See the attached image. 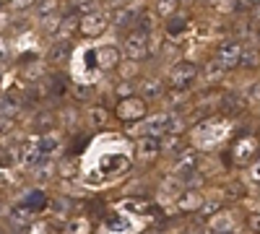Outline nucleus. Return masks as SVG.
Here are the masks:
<instances>
[{"mask_svg": "<svg viewBox=\"0 0 260 234\" xmlns=\"http://www.w3.org/2000/svg\"><path fill=\"white\" fill-rule=\"evenodd\" d=\"M195 78H198V65L190 60H177L167 71V86L172 91H187L195 83Z\"/></svg>", "mask_w": 260, "mask_h": 234, "instance_id": "1", "label": "nucleus"}, {"mask_svg": "<svg viewBox=\"0 0 260 234\" xmlns=\"http://www.w3.org/2000/svg\"><path fill=\"white\" fill-rule=\"evenodd\" d=\"M151 37L154 34H143V31H130L125 39H122V57L125 60H136V62H143L148 55H151Z\"/></svg>", "mask_w": 260, "mask_h": 234, "instance_id": "2", "label": "nucleus"}, {"mask_svg": "<svg viewBox=\"0 0 260 234\" xmlns=\"http://www.w3.org/2000/svg\"><path fill=\"white\" fill-rule=\"evenodd\" d=\"M148 115V102L138 94L133 96H125L117 102V107H115V117L122 120V122H138Z\"/></svg>", "mask_w": 260, "mask_h": 234, "instance_id": "3", "label": "nucleus"}, {"mask_svg": "<svg viewBox=\"0 0 260 234\" xmlns=\"http://www.w3.org/2000/svg\"><path fill=\"white\" fill-rule=\"evenodd\" d=\"M107 29H110V18H107V13H102V11H91V13H86V16H81V34L83 37H89V39H96V37H102Z\"/></svg>", "mask_w": 260, "mask_h": 234, "instance_id": "4", "label": "nucleus"}, {"mask_svg": "<svg viewBox=\"0 0 260 234\" xmlns=\"http://www.w3.org/2000/svg\"><path fill=\"white\" fill-rule=\"evenodd\" d=\"M94 57H96V68L99 71H115L120 65V60H122V47L115 45V42H110V45L96 47Z\"/></svg>", "mask_w": 260, "mask_h": 234, "instance_id": "5", "label": "nucleus"}, {"mask_svg": "<svg viewBox=\"0 0 260 234\" xmlns=\"http://www.w3.org/2000/svg\"><path fill=\"white\" fill-rule=\"evenodd\" d=\"M206 226H208V231L211 234H232V231H237L240 229V221H237V216L232 214V211H216V214L206 221Z\"/></svg>", "mask_w": 260, "mask_h": 234, "instance_id": "6", "label": "nucleus"}, {"mask_svg": "<svg viewBox=\"0 0 260 234\" xmlns=\"http://www.w3.org/2000/svg\"><path fill=\"white\" fill-rule=\"evenodd\" d=\"M206 195L201 193L198 187H185L182 193L175 198V208L180 211V214H198V208L203 206Z\"/></svg>", "mask_w": 260, "mask_h": 234, "instance_id": "7", "label": "nucleus"}, {"mask_svg": "<svg viewBox=\"0 0 260 234\" xmlns=\"http://www.w3.org/2000/svg\"><path fill=\"white\" fill-rule=\"evenodd\" d=\"M242 55H245L242 42H226V45H221L219 52H216V60H219L226 71H232L237 65H242Z\"/></svg>", "mask_w": 260, "mask_h": 234, "instance_id": "8", "label": "nucleus"}, {"mask_svg": "<svg viewBox=\"0 0 260 234\" xmlns=\"http://www.w3.org/2000/svg\"><path fill=\"white\" fill-rule=\"evenodd\" d=\"M136 151H138V159H143V161L156 159L159 154H164L161 136H141L138 143H136Z\"/></svg>", "mask_w": 260, "mask_h": 234, "instance_id": "9", "label": "nucleus"}, {"mask_svg": "<svg viewBox=\"0 0 260 234\" xmlns=\"http://www.w3.org/2000/svg\"><path fill=\"white\" fill-rule=\"evenodd\" d=\"M136 94L143 96L146 102H156V99L164 96V83H161L156 76H146V78L138 81V91H136Z\"/></svg>", "mask_w": 260, "mask_h": 234, "instance_id": "10", "label": "nucleus"}, {"mask_svg": "<svg viewBox=\"0 0 260 234\" xmlns=\"http://www.w3.org/2000/svg\"><path fill=\"white\" fill-rule=\"evenodd\" d=\"M198 172V154L187 148V151H180L175 159V175L185 177V175H195Z\"/></svg>", "mask_w": 260, "mask_h": 234, "instance_id": "11", "label": "nucleus"}, {"mask_svg": "<svg viewBox=\"0 0 260 234\" xmlns=\"http://www.w3.org/2000/svg\"><path fill=\"white\" fill-rule=\"evenodd\" d=\"M156 26H159V16H156V11H154V8H141L138 16H136L133 29H138V31H143V34H154Z\"/></svg>", "mask_w": 260, "mask_h": 234, "instance_id": "12", "label": "nucleus"}, {"mask_svg": "<svg viewBox=\"0 0 260 234\" xmlns=\"http://www.w3.org/2000/svg\"><path fill=\"white\" fill-rule=\"evenodd\" d=\"M78 29H81V18H78V16H65V18L60 21V26L55 29L52 39H55V42H68Z\"/></svg>", "mask_w": 260, "mask_h": 234, "instance_id": "13", "label": "nucleus"}, {"mask_svg": "<svg viewBox=\"0 0 260 234\" xmlns=\"http://www.w3.org/2000/svg\"><path fill=\"white\" fill-rule=\"evenodd\" d=\"M71 60V47L68 42H52V47L47 52V62L50 65H62V62Z\"/></svg>", "mask_w": 260, "mask_h": 234, "instance_id": "14", "label": "nucleus"}, {"mask_svg": "<svg viewBox=\"0 0 260 234\" xmlns=\"http://www.w3.org/2000/svg\"><path fill=\"white\" fill-rule=\"evenodd\" d=\"M250 151H257L255 138H242L240 143H237V148H234V161H237V164L252 161V154H250Z\"/></svg>", "mask_w": 260, "mask_h": 234, "instance_id": "15", "label": "nucleus"}, {"mask_svg": "<svg viewBox=\"0 0 260 234\" xmlns=\"http://www.w3.org/2000/svg\"><path fill=\"white\" fill-rule=\"evenodd\" d=\"M107 122H110V112L104 107H89V112H86V125L94 127V130H102V127H107Z\"/></svg>", "mask_w": 260, "mask_h": 234, "instance_id": "16", "label": "nucleus"}, {"mask_svg": "<svg viewBox=\"0 0 260 234\" xmlns=\"http://www.w3.org/2000/svg\"><path fill=\"white\" fill-rule=\"evenodd\" d=\"M31 125H34V130H39V133H50L52 127L57 125V115L50 112V110H42V112H37Z\"/></svg>", "mask_w": 260, "mask_h": 234, "instance_id": "17", "label": "nucleus"}, {"mask_svg": "<svg viewBox=\"0 0 260 234\" xmlns=\"http://www.w3.org/2000/svg\"><path fill=\"white\" fill-rule=\"evenodd\" d=\"M138 68H141V62H136V60H120V65L115 68L117 71V76H120V81H136L138 78Z\"/></svg>", "mask_w": 260, "mask_h": 234, "instance_id": "18", "label": "nucleus"}, {"mask_svg": "<svg viewBox=\"0 0 260 234\" xmlns=\"http://www.w3.org/2000/svg\"><path fill=\"white\" fill-rule=\"evenodd\" d=\"M8 221H11L16 229H26V226L34 224V216L29 214V211H24V208H13L11 216H8Z\"/></svg>", "mask_w": 260, "mask_h": 234, "instance_id": "19", "label": "nucleus"}, {"mask_svg": "<svg viewBox=\"0 0 260 234\" xmlns=\"http://www.w3.org/2000/svg\"><path fill=\"white\" fill-rule=\"evenodd\" d=\"M154 11H156V16L159 18H169V16H175L177 11H180V0H156L154 3Z\"/></svg>", "mask_w": 260, "mask_h": 234, "instance_id": "20", "label": "nucleus"}, {"mask_svg": "<svg viewBox=\"0 0 260 234\" xmlns=\"http://www.w3.org/2000/svg\"><path fill=\"white\" fill-rule=\"evenodd\" d=\"M65 234H91V224L83 216H73L68 224H65Z\"/></svg>", "mask_w": 260, "mask_h": 234, "instance_id": "21", "label": "nucleus"}, {"mask_svg": "<svg viewBox=\"0 0 260 234\" xmlns=\"http://www.w3.org/2000/svg\"><path fill=\"white\" fill-rule=\"evenodd\" d=\"M57 8H60L57 0H37L34 13H37V18L42 21V18H47V16H55V13H57Z\"/></svg>", "mask_w": 260, "mask_h": 234, "instance_id": "22", "label": "nucleus"}, {"mask_svg": "<svg viewBox=\"0 0 260 234\" xmlns=\"http://www.w3.org/2000/svg\"><path fill=\"white\" fill-rule=\"evenodd\" d=\"M39 148H42V151H57V148H60V136L57 133H42V141H39Z\"/></svg>", "mask_w": 260, "mask_h": 234, "instance_id": "23", "label": "nucleus"}, {"mask_svg": "<svg viewBox=\"0 0 260 234\" xmlns=\"http://www.w3.org/2000/svg\"><path fill=\"white\" fill-rule=\"evenodd\" d=\"M216 211H221V200H216V198H211V200H203V206L198 208V216H203V219H211Z\"/></svg>", "mask_w": 260, "mask_h": 234, "instance_id": "24", "label": "nucleus"}, {"mask_svg": "<svg viewBox=\"0 0 260 234\" xmlns=\"http://www.w3.org/2000/svg\"><path fill=\"white\" fill-rule=\"evenodd\" d=\"M138 91V83L136 81H120L117 86H115V94L120 96V99H125V96H133Z\"/></svg>", "mask_w": 260, "mask_h": 234, "instance_id": "25", "label": "nucleus"}, {"mask_svg": "<svg viewBox=\"0 0 260 234\" xmlns=\"http://www.w3.org/2000/svg\"><path fill=\"white\" fill-rule=\"evenodd\" d=\"M245 102L250 104V107H260V81H255V83H250V86H247Z\"/></svg>", "mask_w": 260, "mask_h": 234, "instance_id": "26", "label": "nucleus"}, {"mask_svg": "<svg viewBox=\"0 0 260 234\" xmlns=\"http://www.w3.org/2000/svg\"><path fill=\"white\" fill-rule=\"evenodd\" d=\"M18 112V102L11 99V96H3L0 99V115H6V117H13Z\"/></svg>", "mask_w": 260, "mask_h": 234, "instance_id": "27", "label": "nucleus"}, {"mask_svg": "<svg viewBox=\"0 0 260 234\" xmlns=\"http://www.w3.org/2000/svg\"><path fill=\"white\" fill-rule=\"evenodd\" d=\"M206 71H208V73H206V81H216V78H221V76L226 73V68L221 65L219 60H211V65H208Z\"/></svg>", "mask_w": 260, "mask_h": 234, "instance_id": "28", "label": "nucleus"}, {"mask_svg": "<svg viewBox=\"0 0 260 234\" xmlns=\"http://www.w3.org/2000/svg\"><path fill=\"white\" fill-rule=\"evenodd\" d=\"M257 62H260V50H255V47H245L242 65H257Z\"/></svg>", "mask_w": 260, "mask_h": 234, "instance_id": "29", "label": "nucleus"}, {"mask_svg": "<svg viewBox=\"0 0 260 234\" xmlns=\"http://www.w3.org/2000/svg\"><path fill=\"white\" fill-rule=\"evenodd\" d=\"M50 172H52V164H42V166H34V180L42 185L45 180H50V177H52Z\"/></svg>", "mask_w": 260, "mask_h": 234, "instance_id": "30", "label": "nucleus"}, {"mask_svg": "<svg viewBox=\"0 0 260 234\" xmlns=\"http://www.w3.org/2000/svg\"><path fill=\"white\" fill-rule=\"evenodd\" d=\"M245 180H247L250 185H257V182H260V159L250 164V169H247V175H245Z\"/></svg>", "mask_w": 260, "mask_h": 234, "instance_id": "31", "label": "nucleus"}, {"mask_svg": "<svg viewBox=\"0 0 260 234\" xmlns=\"http://www.w3.org/2000/svg\"><path fill=\"white\" fill-rule=\"evenodd\" d=\"M247 231L250 234H260V214H257V211L247 216Z\"/></svg>", "mask_w": 260, "mask_h": 234, "instance_id": "32", "label": "nucleus"}, {"mask_svg": "<svg viewBox=\"0 0 260 234\" xmlns=\"http://www.w3.org/2000/svg\"><path fill=\"white\" fill-rule=\"evenodd\" d=\"M13 133V117H6V115H0V138Z\"/></svg>", "mask_w": 260, "mask_h": 234, "instance_id": "33", "label": "nucleus"}, {"mask_svg": "<svg viewBox=\"0 0 260 234\" xmlns=\"http://www.w3.org/2000/svg\"><path fill=\"white\" fill-rule=\"evenodd\" d=\"M213 3H216V11H221V13L234 11V0H213Z\"/></svg>", "mask_w": 260, "mask_h": 234, "instance_id": "34", "label": "nucleus"}, {"mask_svg": "<svg viewBox=\"0 0 260 234\" xmlns=\"http://www.w3.org/2000/svg\"><path fill=\"white\" fill-rule=\"evenodd\" d=\"M31 6H37V0H11V8H16V11H24Z\"/></svg>", "mask_w": 260, "mask_h": 234, "instance_id": "35", "label": "nucleus"}, {"mask_svg": "<svg viewBox=\"0 0 260 234\" xmlns=\"http://www.w3.org/2000/svg\"><path fill=\"white\" fill-rule=\"evenodd\" d=\"M55 211H57V216H68V203H65L62 198L55 200Z\"/></svg>", "mask_w": 260, "mask_h": 234, "instance_id": "36", "label": "nucleus"}, {"mask_svg": "<svg viewBox=\"0 0 260 234\" xmlns=\"http://www.w3.org/2000/svg\"><path fill=\"white\" fill-rule=\"evenodd\" d=\"M3 55H6V42L0 39V57H3Z\"/></svg>", "mask_w": 260, "mask_h": 234, "instance_id": "37", "label": "nucleus"}, {"mask_svg": "<svg viewBox=\"0 0 260 234\" xmlns=\"http://www.w3.org/2000/svg\"><path fill=\"white\" fill-rule=\"evenodd\" d=\"M255 198H260V182L255 185Z\"/></svg>", "mask_w": 260, "mask_h": 234, "instance_id": "38", "label": "nucleus"}, {"mask_svg": "<svg viewBox=\"0 0 260 234\" xmlns=\"http://www.w3.org/2000/svg\"><path fill=\"white\" fill-rule=\"evenodd\" d=\"M245 3H250V6H257V3H260V0H245Z\"/></svg>", "mask_w": 260, "mask_h": 234, "instance_id": "39", "label": "nucleus"}, {"mask_svg": "<svg viewBox=\"0 0 260 234\" xmlns=\"http://www.w3.org/2000/svg\"><path fill=\"white\" fill-rule=\"evenodd\" d=\"M0 234H8V231H6V226H0Z\"/></svg>", "mask_w": 260, "mask_h": 234, "instance_id": "40", "label": "nucleus"}, {"mask_svg": "<svg viewBox=\"0 0 260 234\" xmlns=\"http://www.w3.org/2000/svg\"><path fill=\"white\" fill-rule=\"evenodd\" d=\"M232 234H240V229H237V231H232Z\"/></svg>", "mask_w": 260, "mask_h": 234, "instance_id": "41", "label": "nucleus"}, {"mask_svg": "<svg viewBox=\"0 0 260 234\" xmlns=\"http://www.w3.org/2000/svg\"><path fill=\"white\" fill-rule=\"evenodd\" d=\"M0 203H3V195H0Z\"/></svg>", "mask_w": 260, "mask_h": 234, "instance_id": "42", "label": "nucleus"}, {"mask_svg": "<svg viewBox=\"0 0 260 234\" xmlns=\"http://www.w3.org/2000/svg\"><path fill=\"white\" fill-rule=\"evenodd\" d=\"M148 234H156V231H148Z\"/></svg>", "mask_w": 260, "mask_h": 234, "instance_id": "43", "label": "nucleus"}]
</instances>
